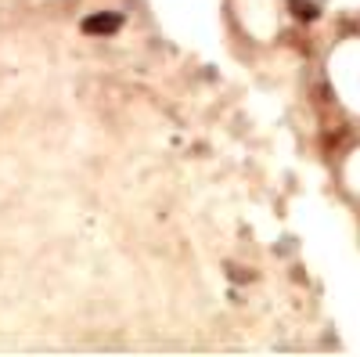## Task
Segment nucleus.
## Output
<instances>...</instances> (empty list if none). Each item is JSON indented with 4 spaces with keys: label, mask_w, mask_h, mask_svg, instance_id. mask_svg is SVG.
Masks as SVG:
<instances>
[{
    "label": "nucleus",
    "mask_w": 360,
    "mask_h": 357,
    "mask_svg": "<svg viewBox=\"0 0 360 357\" xmlns=\"http://www.w3.org/2000/svg\"><path fill=\"white\" fill-rule=\"evenodd\" d=\"M123 29V15L119 11H94L83 18V33L86 37H108V33H119Z\"/></svg>",
    "instance_id": "f257e3e1"
},
{
    "label": "nucleus",
    "mask_w": 360,
    "mask_h": 357,
    "mask_svg": "<svg viewBox=\"0 0 360 357\" xmlns=\"http://www.w3.org/2000/svg\"><path fill=\"white\" fill-rule=\"evenodd\" d=\"M288 4H292L295 18H303V22H314V18L321 15V8L314 4V0H288Z\"/></svg>",
    "instance_id": "f03ea898"
},
{
    "label": "nucleus",
    "mask_w": 360,
    "mask_h": 357,
    "mask_svg": "<svg viewBox=\"0 0 360 357\" xmlns=\"http://www.w3.org/2000/svg\"><path fill=\"white\" fill-rule=\"evenodd\" d=\"M231 278H234V282H245V278H249V275H245V271H242V267H231Z\"/></svg>",
    "instance_id": "7ed1b4c3"
}]
</instances>
